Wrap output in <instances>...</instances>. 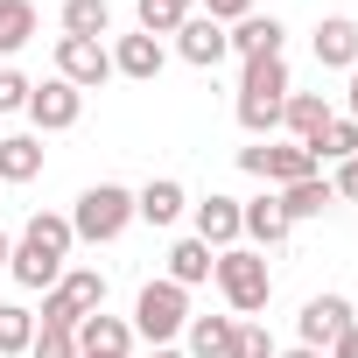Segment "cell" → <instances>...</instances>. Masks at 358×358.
<instances>
[{"label":"cell","mask_w":358,"mask_h":358,"mask_svg":"<svg viewBox=\"0 0 358 358\" xmlns=\"http://www.w3.org/2000/svg\"><path fill=\"white\" fill-rule=\"evenodd\" d=\"M134 15H141V36H155V43H162V36H176V29L190 22V0H141Z\"/></svg>","instance_id":"obj_28"},{"label":"cell","mask_w":358,"mask_h":358,"mask_svg":"<svg viewBox=\"0 0 358 358\" xmlns=\"http://www.w3.org/2000/svg\"><path fill=\"white\" fill-rule=\"evenodd\" d=\"M43 176V141L36 134H0V183H36Z\"/></svg>","instance_id":"obj_19"},{"label":"cell","mask_w":358,"mask_h":358,"mask_svg":"<svg viewBox=\"0 0 358 358\" xmlns=\"http://www.w3.org/2000/svg\"><path fill=\"white\" fill-rule=\"evenodd\" d=\"M29 358H78V337H71V330H36Z\"/></svg>","instance_id":"obj_30"},{"label":"cell","mask_w":358,"mask_h":358,"mask_svg":"<svg viewBox=\"0 0 358 358\" xmlns=\"http://www.w3.org/2000/svg\"><path fill=\"white\" fill-rule=\"evenodd\" d=\"M127 351H134V323L127 316H106L99 309V316L78 323V358H127Z\"/></svg>","instance_id":"obj_14"},{"label":"cell","mask_w":358,"mask_h":358,"mask_svg":"<svg viewBox=\"0 0 358 358\" xmlns=\"http://www.w3.org/2000/svg\"><path fill=\"white\" fill-rule=\"evenodd\" d=\"M274 197H281L288 225H302V218H323V211L337 204V190H330V176H309V183H288V190H274Z\"/></svg>","instance_id":"obj_20"},{"label":"cell","mask_w":358,"mask_h":358,"mask_svg":"<svg viewBox=\"0 0 358 358\" xmlns=\"http://www.w3.org/2000/svg\"><path fill=\"white\" fill-rule=\"evenodd\" d=\"M155 358H183V351H176V344H162V351H155Z\"/></svg>","instance_id":"obj_38"},{"label":"cell","mask_w":358,"mask_h":358,"mask_svg":"<svg viewBox=\"0 0 358 358\" xmlns=\"http://www.w3.org/2000/svg\"><path fill=\"white\" fill-rule=\"evenodd\" d=\"M71 218H57V211H36L29 225H22V239H15V253H8V274L22 281V288H57L64 281V260H71Z\"/></svg>","instance_id":"obj_1"},{"label":"cell","mask_w":358,"mask_h":358,"mask_svg":"<svg viewBox=\"0 0 358 358\" xmlns=\"http://www.w3.org/2000/svg\"><path fill=\"white\" fill-rule=\"evenodd\" d=\"M316 64L323 71H351L358 64V22L351 15H323L316 22Z\"/></svg>","instance_id":"obj_17"},{"label":"cell","mask_w":358,"mask_h":358,"mask_svg":"<svg viewBox=\"0 0 358 358\" xmlns=\"http://www.w3.org/2000/svg\"><path fill=\"white\" fill-rule=\"evenodd\" d=\"M274 358H323V351H309V344H295V351H274Z\"/></svg>","instance_id":"obj_36"},{"label":"cell","mask_w":358,"mask_h":358,"mask_svg":"<svg viewBox=\"0 0 358 358\" xmlns=\"http://www.w3.org/2000/svg\"><path fill=\"white\" fill-rule=\"evenodd\" d=\"M29 120H36V134H64V127L85 120V92L64 85V78H43V85L29 92Z\"/></svg>","instance_id":"obj_9"},{"label":"cell","mask_w":358,"mask_h":358,"mask_svg":"<svg viewBox=\"0 0 358 358\" xmlns=\"http://www.w3.org/2000/svg\"><path fill=\"white\" fill-rule=\"evenodd\" d=\"M295 225H288V211H281V197L274 190H260L253 204H239V239H253V253H267V246H281Z\"/></svg>","instance_id":"obj_12"},{"label":"cell","mask_w":358,"mask_h":358,"mask_svg":"<svg viewBox=\"0 0 358 358\" xmlns=\"http://www.w3.org/2000/svg\"><path fill=\"white\" fill-rule=\"evenodd\" d=\"M127 225H134V190H120V183H92L71 211V239H85V246H113Z\"/></svg>","instance_id":"obj_5"},{"label":"cell","mask_w":358,"mask_h":358,"mask_svg":"<svg viewBox=\"0 0 358 358\" xmlns=\"http://www.w3.org/2000/svg\"><path fill=\"white\" fill-rule=\"evenodd\" d=\"M351 323H358V316H351V302H344V295H309V302H302V316H295V330H302V344H309V351H330Z\"/></svg>","instance_id":"obj_10"},{"label":"cell","mask_w":358,"mask_h":358,"mask_svg":"<svg viewBox=\"0 0 358 358\" xmlns=\"http://www.w3.org/2000/svg\"><path fill=\"white\" fill-rule=\"evenodd\" d=\"M99 309H106V274H99V267H64V281L43 288L36 330H71V337H78V323L99 316Z\"/></svg>","instance_id":"obj_4"},{"label":"cell","mask_w":358,"mask_h":358,"mask_svg":"<svg viewBox=\"0 0 358 358\" xmlns=\"http://www.w3.org/2000/svg\"><path fill=\"white\" fill-rule=\"evenodd\" d=\"M29 344H36V309L0 302V358H29Z\"/></svg>","instance_id":"obj_26"},{"label":"cell","mask_w":358,"mask_h":358,"mask_svg":"<svg viewBox=\"0 0 358 358\" xmlns=\"http://www.w3.org/2000/svg\"><path fill=\"white\" fill-rule=\"evenodd\" d=\"M36 36V0H0V57H15Z\"/></svg>","instance_id":"obj_27"},{"label":"cell","mask_w":358,"mask_h":358,"mask_svg":"<svg viewBox=\"0 0 358 358\" xmlns=\"http://www.w3.org/2000/svg\"><path fill=\"white\" fill-rule=\"evenodd\" d=\"M162 64H169V50H162L155 36H141V29L113 43V71H120V78H134V85H155V78H162Z\"/></svg>","instance_id":"obj_16"},{"label":"cell","mask_w":358,"mask_h":358,"mask_svg":"<svg viewBox=\"0 0 358 358\" xmlns=\"http://www.w3.org/2000/svg\"><path fill=\"white\" fill-rule=\"evenodd\" d=\"M232 330H239V316H190L183 323V337H190L183 358H225L232 351Z\"/></svg>","instance_id":"obj_21"},{"label":"cell","mask_w":358,"mask_h":358,"mask_svg":"<svg viewBox=\"0 0 358 358\" xmlns=\"http://www.w3.org/2000/svg\"><path fill=\"white\" fill-rule=\"evenodd\" d=\"M323 358H358V323H351V330H344V337H337V344H330Z\"/></svg>","instance_id":"obj_34"},{"label":"cell","mask_w":358,"mask_h":358,"mask_svg":"<svg viewBox=\"0 0 358 358\" xmlns=\"http://www.w3.org/2000/svg\"><path fill=\"white\" fill-rule=\"evenodd\" d=\"M225 358H274L267 323H260V316H239V330H232V351H225Z\"/></svg>","instance_id":"obj_29"},{"label":"cell","mask_w":358,"mask_h":358,"mask_svg":"<svg viewBox=\"0 0 358 358\" xmlns=\"http://www.w3.org/2000/svg\"><path fill=\"white\" fill-rule=\"evenodd\" d=\"M281 106H288V57H246V78H239V127L253 141H274L281 127Z\"/></svg>","instance_id":"obj_2"},{"label":"cell","mask_w":358,"mask_h":358,"mask_svg":"<svg viewBox=\"0 0 358 358\" xmlns=\"http://www.w3.org/2000/svg\"><path fill=\"white\" fill-rule=\"evenodd\" d=\"M281 22L274 15H246V22H232L225 29V50H239V57H281Z\"/></svg>","instance_id":"obj_18"},{"label":"cell","mask_w":358,"mask_h":358,"mask_svg":"<svg viewBox=\"0 0 358 358\" xmlns=\"http://www.w3.org/2000/svg\"><path fill=\"white\" fill-rule=\"evenodd\" d=\"M64 36L106 43V36H113V8H106V0H64Z\"/></svg>","instance_id":"obj_25"},{"label":"cell","mask_w":358,"mask_h":358,"mask_svg":"<svg viewBox=\"0 0 358 358\" xmlns=\"http://www.w3.org/2000/svg\"><path fill=\"white\" fill-rule=\"evenodd\" d=\"M190 218H197V232H190V239H204L211 253H225V246H239V197H225V190H211V197H197V204H190Z\"/></svg>","instance_id":"obj_11"},{"label":"cell","mask_w":358,"mask_h":358,"mask_svg":"<svg viewBox=\"0 0 358 358\" xmlns=\"http://www.w3.org/2000/svg\"><path fill=\"white\" fill-rule=\"evenodd\" d=\"M204 15H211L218 29H232V22H246V15H253V0H204Z\"/></svg>","instance_id":"obj_32"},{"label":"cell","mask_w":358,"mask_h":358,"mask_svg":"<svg viewBox=\"0 0 358 358\" xmlns=\"http://www.w3.org/2000/svg\"><path fill=\"white\" fill-rule=\"evenodd\" d=\"M330 190H337V197H351V204H358V155H351V162H337V176H330Z\"/></svg>","instance_id":"obj_33"},{"label":"cell","mask_w":358,"mask_h":358,"mask_svg":"<svg viewBox=\"0 0 358 358\" xmlns=\"http://www.w3.org/2000/svg\"><path fill=\"white\" fill-rule=\"evenodd\" d=\"M211 267H218V253H211L204 239H176V246H169V281H176V288L211 281Z\"/></svg>","instance_id":"obj_22"},{"label":"cell","mask_w":358,"mask_h":358,"mask_svg":"<svg viewBox=\"0 0 358 358\" xmlns=\"http://www.w3.org/2000/svg\"><path fill=\"white\" fill-rule=\"evenodd\" d=\"M183 211H190V190L176 183V176H155L148 190H134V218H141V225H155V232H162V225H176Z\"/></svg>","instance_id":"obj_15"},{"label":"cell","mask_w":358,"mask_h":358,"mask_svg":"<svg viewBox=\"0 0 358 358\" xmlns=\"http://www.w3.org/2000/svg\"><path fill=\"white\" fill-rule=\"evenodd\" d=\"M8 253H15V239H8V232H0V274H8Z\"/></svg>","instance_id":"obj_37"},{"label":"cell","mask_w":358,"mask_h":358,"mask_svg":"<svg viewBox=\"0 0 358 358\" xmlns=\"http://www.w3.org/2000/svg\"><path fill=\"white\" fill-rule=\"evenodd\" d=\"M344 120H358V64H351V92H344Z\"/></svg>","instance_id":"obj_35"},{"label":"cell","mask_w":358,"mask_h":358,"mask_svg":"<svg viewBox=\"0 0 358 358\" xmlns=\"http://www.w3.org/2000/svg\"><path fill=\"white\" fill-rule=\"evenodd\" d=\"M330 120V106H323V92H288V106H281V127H288V141H316V127Z\"/></svg>","instance_id":"obj_23"},{"label":"cell","mask_w":358,"mask_h":358,"mask_svg":"<svg viewBox=\"0 0 358 358\" xmlns=\"http://www.w3.org/2000/svg\"><path fill=\"white\" fill-rule=\"evenodd\" d=\"M176 57H183V64H197V71H218L232 50H225V29H218L211 15H190L183 29H176Z\"/></svg>","instance_id":"obj_13"},{"label":"cell","mask_w":358,"mask_h":358,"mask_svg":"<svg viewBox=\"0 0 358 358\" xmlns=\"http://www.w3.org/2000/svg\"><path fill=\"white\" fill-rule=\"evenodd\" d=\"M309 155H316V169H323V162H351V155H358V120H344V113H330V120L316 127V141H309Z\"/></svg>","instance_id":"obj_24"},{"label":"cell","mask_w":358,"mask_h":358,"mask_svg":"<svg viewBox=\"0 0 358 358\" xmlns=\"http://www.w3.org/2000/svg\"><path fill=\"white\" fill-rule=\"evenodd\" d=\"M29 92H36V85H29L22 71H0V113H29Z\"/></svg>","instance_id":"obj_31"},{"label":"cell","mask_w":358,"mask_h":358,"mask_svg":"<svg viewBox=\"0 0 358 358\" xmlns=\"http://www.w3.org/2000/svg\"><path fill=\"white\" fill-rule=\"evenodd\" d=\"M211 281H218V295H225L232 316H260V309L274 302V267H267V253H253V246H225L218 267H211Z\"/></svg>","instance_id":"obj_3"},{"label":"cell","mask_w":358,"mask_h":358,"mask_svg":"<svg viewBox=\"0 0 358 358\" xmlns=\"http://www.w3.org/2000/svg\"><path fill=\"white\" fill-rule=\"evenodd\" d=\"M239 169H246V176H260V183H274V190L323 176V169H316V155H309L302 141H260V148H239Z\"/></svg>","instance_id":"obj_7"},{"label":"cell","mask_w":358,"mask_h":358,"mask_svg":"<svg viewBox=\"0 0 358 358\" xmlns=\"http://www.w3.org/2000/svg\"><path fill=\"white\" fill-rule=\"evenodd\" d=\"M183 323H190V288H176L169 274H162V281H148V288L134 295V337H148L155 351L183 337Z\"/></svg>","instance_id":"obj_6"},{"label":"cell","mask_w":358,"mask_h":358,"mask_svg":"<svg viewBox=\"0 0 358 358\" xmlns=\"http://www.w3.org/2000/svg\"><path fill=\"white\" fill-rule=\"evenodd\" d=\"M57 78L78 85V92H99L113 78V50L106 43H85V36H57Z\"/></svg>","instance_id":"obj_8"}]
</instances>
